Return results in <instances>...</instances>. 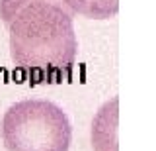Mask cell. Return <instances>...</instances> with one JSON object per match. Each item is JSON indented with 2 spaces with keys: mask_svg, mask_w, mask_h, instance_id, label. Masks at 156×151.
Segmentation results:
<instances>
[{
  "mask_svg": "<svg viewBox=\"0 0 156 151\" xmlns=\"http://www.w3.org/2000/svg\"><path fill=\"white\" fill-rule=\"evenodd\" d=\"M14 65L31 82H62L76 63L74 14L62 0H0Z\"/></svg>",
  "mask_w": 156,
  "mask_h": 151,
  "instance_id": "obj_1",
  "label": "cell"
},
{
  "mask_svg": "<svg viewBox=\"0 0 156 151\" xmlns=\"http://www.w3.org/2000/svg\"><path fill=\"white\" fill-rule=\"evenodd\" d=\"M6 151H68L72 128L61 106L49 100H22L2 118Z\"/></svg>",
  "mask_w": 156,
  "mask_h": 151,
  "instance_id": "obj_2",
  "label": "cell"
},
{
  "mask_svg": "<svg viewBox=\"0 0 156 151\" xmlns=\"http://www.w3.org/2000/svg\"><path fill=\"white\" fill-rule=\"evenodd\" d=\"M117 98L107 102L92 126V145L96 151H117Z\"/></svg>",
  "mask_w": 156,
  "mask_h": 151,
  "instance_id": "obj_3",
  "label": "cell"
},
{
  "mask_svg": "<svg viewBox=\"0 0 156 151\" xmlns=\"http://www.w3.org/2000/svg\"><path fill=\"white\" fill-rule=\"evenodd\" d=\"M72 14L92 20H107L119 12V0H62Z\"/></svg>",
  "mask_w": 156,
  "mask_h": 151,
  "instance_id": "obj_4",
  "label": "cell"
}]
</instances>
